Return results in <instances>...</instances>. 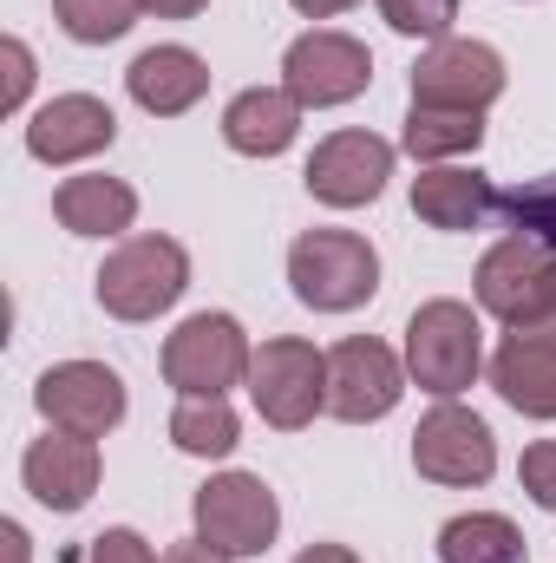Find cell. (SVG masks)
<instances>
[{
  "mask_svg": "<svg viewBox=\"0 0 556 563\" xmlns=\"http://www.w3.org/2000/svg\"><path fill=\"white\" fill-rule=\"evenodd\" d=\"M407 374L419 394L432 400H458L478 387V374L491 367L485 354V308L458 301V295H432L407 314Z\"/></svg>",
  "mask_w": 556,
  "mask_h": 563,
  "instance_id": "1",
  "label": "cell"
},
{
  "mask_svg": "<svg viewBox=\"0 0 556 563\" xmlns=\"http://www.w3.org/2000/svg\"><path fill=\"white\" fill-rule=\"evenodd\" d=\"M288 288L314 314H354L380 295V250L354 230H301L288 243Z\"/></svg>",
  "mask_w": 556,
  "mask_h": 563,
  "instance_id": "2",
  "label": "cell"
},
{
  "mask_svg": "<svg viewBox=\"0 0 556 563\" xmlns=\"http://www.w3.org/2000/svg\"><path fill=\"white\" fill-rule=\"evenodd\" d=\"M184 288H190V250L177 243V236H125L105 263H99V276H92V295H99V308L112 314V321H157V314H170L177 301H184Z\"/></svg>",
  "mask_w": 556,
  "mask_h": 563,
  "instance_id": "3",
  "label": "cell"
},
{
  "mask_svg": "<svg viewBox=\"0 0 556 563\" xmlns=\"http://www.w3.org/2000/svg\"><path fill=\"white\" fill-rule=\"evenodd\" d=\"M471 295L504 328H551L556 321V250L537 243V236H524V230H511L504 243H491L478 256Z\"/></svg>",
  "mask_w": 556,
  "mask_h": 563,
  "instance_id": "4",
  "label": "cell"
},
{
  "mask_svg": "<svg viewBox=\"0 0 556 563\" xmlns=\"http://www.w3.org/2000/svg\"><path fill=\"white\" fill-rule=\"evenodd\" d=\"M190 525H197V538L210 551L243 563V558H263L281 538V505H276V492H269L263 472H216V478L197 485Z\"/></svg>",
  "mask_w": 556,
  "mask_h": 563,
  "instance_id": "5",
  "label": "cell"
},
{
  "mask_svg": "<svg viewBox=\"0 0 556 563\" xmlns=\"http://www.w3.org/2000/svg\"><path fill=\"white\" fill-rule=\"evenodd\" d=\"M249 361H256V341L223 308L184 314L164 334V380L177 394H230V387H249Z\"/></svg>",
  "mask_w": 556,
  "mask_h": 563,
  "instance_id": "6",
  "label": "cell"
},
{
  "mask_svg": "<svg viewBox=\"0 0 556 563\" xmlns=\"http://www.w3.org/2000/svg\"><path fill=\"white\" fill-rule=\"evenodd\" d=\"M281 86L294 92L301 112L354 106V99L374 86V53H367V40H354V33H341V26H308V33L288 40V53H281Z\"/></svg>",
  "mask_w": 556,
  "mask_h": 563,
  "instance_id": "7",
  "label": "cell"
},
{
  "mask_svg": "<svg viewBox=\"0 0 556 563\" xmlns=\"http://www.w3.org/2000/svg\"><path fill=\"white\" fill-rule=\"evenodd\" d=\"M249 400L276 432H301L327 413V354L301 334H276L249 361Z\"/></svg>",
  "mask_w": 556,
  "mask_h": 563,
  "instance_id": "8",
  "label": "cell"
},
{
  "mask_svg": "<svg viewBox=\"0 0 556 563\" xmlns=\"http://www.w3.org/2000/svg\"><path fill=\"white\" fill-rule=\"evenodd\" d=\"M407 387H413L407 354H393L387 341L347 334L341 347H327V413H334L341 426L387 420V413L407 400Z\"/></svg>",
  "mask_w": 556,
  "mask_h": 563,
  "instance_id": "9",
  "label": "cell"
},
{
  "mask_svg": "<svg viewBox=\"0 0 556 563\" xmlns=\"http://www.w3.org/2000/svg\"><path fill=\"white\" fill-rule=\"evenodd\" d=\"M511 73L491 40H432L413 66V106H452V112H491L504 99Z\"/></svg>",
  "mask_w": 556,
  "mask_h": 563,
  "instance_id": "10",
  "label": "cell"
},
{
  "mask_svg": "<svg viewBox=\"0 0 556 563\" xmlns=\"http://www.w3.org/2000/svg\"><path fill=\"white\" fill-rule=\"evenodd\" d=\"M33 407H40V420L59 426V432L105 439V432L125 426L132 394H125L119 367H105V361H59V367H46L33 380Z\"/></svg>",
  "mask_w": 556,
  "mask_h": 563,
  "instance_id": "11",
  "label": "cell"
},
{
  "mask_svg": "<svg viewBox=\"0 0 556 563\" xmlns=\"http://www.w3.org/2000/svg\"><path fill=\"white\" fill-rule=\"evenodd\" d=\"M393 164H400V151L380 139V132L347 125V132H327V139L308 151L301 184H308V197L327 203V210H360V203H374V197L387 190Z\"/></svg>",
  "mask_w": 556,
  "mask_h": 563,
  "instance_id": "12",
  "label": "cell"
},
{
  "mask_svg": "<svg viewBox=\"0 0 556 563\" xmlns=\"http://www.w3.org/2000/svg\"><path fill=\"white\" fill-rule=\"evenodd\" d=\"M413 472L432 485H452V492H471L498 472V439L491 426L478 420L471 407L458 400H438L413 432Z\"/></svg>",
  "mask_w": 556,
  "mask_h": 563,
  "instance_id": "13",
  "label": "cell"
},
{
  "mask_svg": "<svg viewBox=\"0 0 556 563\" xmlns=\"http://www.w3.org/2000/svg\"><path fill=\"white\" fill-rule=\"evenodd\" d=\"M99 478H105L99 439L59 432V426H46V439H33V445L20 452V485L33 492V505H46V511H59V518L86 511L92 492H99Z\"/></svg>",
  "mask_w": 556,
  "mask_h": 563,
  "instance_id": "14",
  "label": "cell"
},
{
  "mask_svg": "<svg viewBox=\"0 0 556 563\" xmlns=\"http://www.w3.org/2000/svg\"><path fill=\"white\" fill-rule=\"evenodd\" d=\"M119 144V112L92 92H59L26 112V157L40 164H86Z\"/></svg>",
  "mask_w": 556,
  "mask_h": 563,
  "instance_id": "15",
  "label": "cell"
},
{
  "mask_svg": "<svg viewBox=\"0 0 556 563\" xmlns=\"http://www.w3.org/2000/svg\"><path fill=\"white\" fill-rule=\"evenodd\" d=\"M485 374H491V387L511 413L556 420V321L551 328H504Z\"/></svg>",
  "mask_w": 556,
  "mask_h": 563,
  "instance_id": "16",
  "label": "cell"
},
{
  "mask_svg": "<svg viewBox=\"0 0 556 563\" xmlns=\"http://www.w3.org/2000/svg\"><path fill=\"white\" fill-rule=\"evenodd\" d=\"M125 92H132V106L151 112V119H184L210 92V59L197 46H177V40L144 46L138 59L125 66Z\"/></svg>",
  "mask_w": 556,
  "mask_h": 563,
  "instance_id": "17",
  "label": "cell"
},
{
  "mask_svg": "<svg viewBox=\"0 0 556 563\" xmlns=\"http://www.w3.org/2000/svg\"><path fill=\"white\" fill-rule=\"evenodd\" d=\"M413 217L458 236V230H478L485 217H498V190L485 170H465V164H425L413 177Z\"/></svg>",
  "mask_w": 556,
  "mask_h": 563,
  "instance_id": "18",
  "label": "cell"
},
{
  "mask_svg": "<svg viewBox=\"0 0 556 563\" xmlns=\"http://www.w3.org/2000/svg\"><path fill=\"white\" fill-rule=\"evenodd\" d=\"M301 106L288 86H249L223 106V144L236 157H281L288 144L301 139Z\"/></svg>",
  "mask_w": 556,
  "mask_h": 563,
  "instance_id": "19",
  "label": "cell"
},
{
  "mask_svg": "<svg viewBox=\"0 0 556 563\" xmlns=\"http://www.w3.org/2000/svg\"><path fill=\"white\" fill-rule=\"evenodd\" d=\"M53 217H59V230L105 243V236H125V230L138 223V190H132L125 177L79 170V177H66V184L53 190Z\"/></svg>",
  "mask_w": 556,
  "mask_h": 563,
  "instance_id": "20",
  "label": "cell"
},
{
  "mask_svg": "<svg viewBox=\"0 0 556 563\" xmlns=\"http://www.w3.org/2000/svg\"><path fill=\"white\" fill-rule=\"evenodd\" d=\"M438 563H531V544L504 511H458L438 525Z\"/></svg>",
  "mask_w": 556,
  "mask_h": 563,
  "instance_id": "21",
  "label": "cell"
},
{
  "mask_svg": "<svg viewBox=\"0 0 556 563\" xmlns=\"http://www.w3.org/2000/svg\"><path fill=\"white\" fill-rule=\"evenodd\" d=\"M170 445L184 459H230L243 445V420H236L230 394H177V407H170Z\"/></svg>",
  "mask_w": 556,
  "mask_h": 563,
  "instance_id": "22",
  "label": "cell"
},
{
  "mask_svg": "<svg viewBox=\"0 0 556 563\" xmlns=\"http://www.w3.org/2000/svg\"><path fill=\"white\" fill-rule=\"evenodd\" d=\"M485 144V112H452V106H407L400 125V151L419 164H445Z\"/></svg>",
  "mask_w": 556,
  "mask_h": 563,
  "instance_id": "23",
  "label": "cell"
},
{
  "mask_svg": "<svg viewBox=\"0 0 556 563\" xmlns=\"http://www.w3.org/2000/svg\"><path fill=\"white\" fill-rule=\"evenodd\" d=\"M138 0H53V20H59V33L66 40H79V46H112V40H125L132 26H138Z\"/></svg>",
  "mask_w": 556,
  "mask_h": 563,
  "instance_id": "24",
  "label": "cell"
},
{
  "mask_svg": "<svg viewBox=\"0 0 556 563\" xmlns=\"http://www.w3.org/2000/svg\"><path fill=\"white\" fill-rule=\"evenodd\" d=\"M498 217H504L511 230H524V236H537V243H551L556 250V170L551 177H537V184L504 190V197H498Z\"/></svg>",
  "mask_w": 556,
  "mask_h": 563,
  "instance_id": "25",
  "label": "cell"
},
{
  "mask_svg": "<svg viewBox=\"0 0 556 563\" xmlns=\"http://www.w3.org/2000/svg\"><path fill=\"white\" fill-rule=\"evenodd\" d=\"M380 20L393 26V33H407V40H452V26H458V0H380Z\"/></svg>",
  "mask_w": 556,
  "mask_h": 563,
  "instance_id": "26",
  "label": "cell"
},
{
  "mask_svg": "<svg viewBox=\"0 0 556 563\" xmlns=\"http://www.w3.org/2000/svg\"><path fill=\"white\" fill-rule=\"evenodd\" d=\"M0 66H7L0 112H7V119H20V112H26V99H33V79H40V66H33V46H26L20 33H7V40H0Z\"/></svg>",
  "mask_w": 556,
  "mask_h": 563,
  "instance_id": "27",
  "label": "cell"
},
{
  "mask_svg": "<svg viewBox=\"0 0 556 563\" xmlns=\"http://www.w3.org/2000/svg\"><path fill=\"white\" fill-rule=\"evenodd\" d=\"M73 563H157V551L144 544V531H132V525H112V531L86 538V551H73Z\"/></svg>",
  "mask_w": 556,
  "mask_h": 563,
  "instance_id": "28",
  "label": "cell"
},
{
  "mask_svg": "<svg viewBox=\"0 0 556 563\" xmlns=\"http://www.w3.org/2000/svg\"><path fill=\"white\" fill-rule=\"evenodd\" d=\"M518 485L531 492L537 511H556V439L524 445V459H518Z\"/></svg>",
  "mask_w": 556,
  "mask_h": 563,
  "instance_id": "29",
  "label": "cell"
},
{
  "mask_svg": "<svg viewBox=\"0 0 556 563\" xmlns=\"http://www.w3.org/2000/svg\"><path fill=\"white\" fill-rule=\"evenodd\" d=\"M157 563H230V558H223V551H210L203 538H184V544H170Z\"/></svg>",
  "mask_w": 556,
  "mask_h": 563,
  "instance_id": "30",
  "label": "cell"
},
{
  "mask_svg": "<svg viewBox=\"0 0 556 563\" xmlns=\"http://www.w3.org/2000/svg\"><path fill=\"white\" fill-rule=\"evenodd\" d=\"M301 20H341V13H354L360 0H288Z\"/></svg>",
  "mask_w": 556,
  "mask_h": 563,
  "instance_id": "31",
  "label": "cell"
},
{
  "mask_svg": "<svg viewBox=\"0 0 556 563\" xmlns=\"http://www.w3.org/2000/svg\"><path fill=\"white\" fill-rule=\"evenodd\" d=\"M144 13H157V20H197L210 0H138Z\"/></svg>",
  "mask_w": 556,
  "mask_h": 563,
  "instance_id": "32",
  "label": "cell"
},
{
  "mask_svg": "<svg viewBox=\"0 0 556 563\" xmlns=\"http://www.w3.org/2000/svg\"><path fill=\"white\" fill-rule=\"evenodd\" d=\"M0 544H7V563H33V538H26V525H0Z\"/></svg>",
  "mask_w": 556,
  "mask_h": 563,
  "instance_id": "33",
  "label": "cell"
},
{
  "mask_svg": "<svg viewBox=\"0 0 556 563\" xmlns=\"http://www.w3.org/2000/svg\"><path fill=\"white\" fill-rule=\"evenodd\" d=\"M294 563H367V558H360V551H347V544H308Z\"/></svg>",
  "mask_w": 556,
  "mask_h": 563,
  "instance_id": "34",
  "label": "cell"
}]
</instances>
